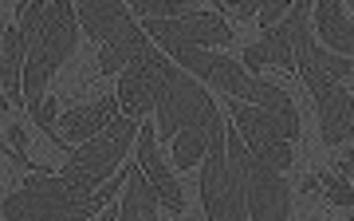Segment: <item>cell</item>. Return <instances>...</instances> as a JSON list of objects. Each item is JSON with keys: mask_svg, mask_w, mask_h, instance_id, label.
<instances>
[{"mask_svg": "<svg viewBox=\"0 0 354 221\" xmlns=\"http://www.w3.org/2000/svg\"><path fill=\"white\" fill-rule=\"evenodd\" d=\"M158 134L174 143V166L193 170L213 150H225V118L216 111L213 95L189 71L169 60L162 76V95H158Z\"/></svg>", "mask_w": 354, "mask_h": 221, "instance_id": "1", "label": "cell"}, {"mask_svg": "<svg viewBox=\"0 0 354 221\" xmlns=\"http://www.w3.org/2000/svg\"><path fill=\"white\" fill-rule=\"evenodd\" d=\"M16 24L28 39V64H24V111L36 115L48 99V83L59 71L67 55L79 48V12L75 4H20Z\"/></svg>", "mask_w": 354, "mask_h": 221, "instance_id": "2", "label": "cell"}, {"mask_svg": "<svg viewBox=\"0 0 354 221\" xmlns=\"http://www.w3.org/2000/svg\"><path fill=\"white\" fill-rule=\"evenodd\" d=\"M134 166H138V158L122 174H114L95 197H79L59 174L39 170V174H28L24 182L0 202V213H4V221H95L111 206L114 190H127Z\"/></svg>", "mask_w": 354, "mask_h": 221, "instance_id": "3", "label": "cell"}, {"mask_svg": "<svg viewBox=\"0 0 354 221\" xmlns=\"http://www.w3.org/2000/svg\"><path fill=\"white\" fill-rule=\"evenodd\" d=\"M165 55H169L181 71H189V76H197V79H205V83L221 87L228 99L268 107V111H291V107H295L283 87L248 76L244 64L228 60V55H213V52H205V48H174V52H165Z\"/></svg>", "mask_w": 354, "mask_h": 221, "instance_id": "4", "label": "cell"}, {"mask_svg": "<svg viewBox=\"0 0 354 221\" xmlns=\"http://www.w3.org/2000/svg\"><path fill=\"white\" fill-rule=\"evenodd\" d=\"M79 12V28L99 44V71L114 76V71H127L134 64V55L150 44L146 32L134 24V12L118 0H83L75 8Z\"/></svg>", "mask_w": 354, "mask_h": 221, "instance_id": "5", "label": "cell"}, {"mask_svg": "<svg viewBox=\"0 0 354 221\" xmlns=\"http://www.w3.org/2000/svg\"><path fill=\"white\" fill-rule=\"evenodd\" d=\"M138 118H127L118 115L106 130H99L91 143L83 146H71V154H67L64 170H59V178H64L79 197H95L106 186L118 162L127 158V146L134 143V134H138Z\"/></svg>", "mask_w": 354, "mask_h": 221, "instance_id": "6", "label": "cell"}, {"mask_svg": "<svg viewBox=\"0 0 354 221\" xmlns=\"http://www.w3.org/2000/svg\"><path fill=\"white\" fill-rule=\"evenodd\" d=\"M225 150L241 162L244 194H248V213H252V221H288L291 190H288V182H283V174H279L276 166H268L260 154H252L236 127H228Z\"/></svg>", "mask_w": 354, "mask_h": 221, "instance_id": "7", "label": "cell"}, {"mask_svg": "<svg viewBox=\"0 0 354 221\" xmlns=\"http://www.w3.org/2000/svg\"><path fill=\"white\" fill-rule=\"evenodd\" d=\"M142 32H150L162 52H174V48H205L209 52V48L232 44V28L209 8L181 16V20H142Z\"/></svg>", "mask_w": 354, "mask_h": 221, "instance_id": "8", "label": "cell"}, {"mask_svg": "<svg viewBox=\"0 0 354 221\" xmlns=\"http://www.w3.org/2000/svg\"><path fill=\"white\" fill-rule=\"evenodd\" d=\"M165 64H169V55H162L153 44H146V48L134 55V64L122 71V79H118V107H122L127 118H138L142 123L146 111H158Z\"/></svg>", "mask_w": 354, "mask_h": 221, "instance_id": "9", "label": "cell"}, {"mask_svg": "<svg viewBox=\"0 0 354 221\" xmlns=\"http://www.w3.org/2000/svg\"><path fill=\"white\" fill-rule=\"evenodd\" d=\"M228 111L236 118V130L248 143V150H268L279 143H295L299 139V111H268L256 103H241V99H228Z\"/></svg>", "mask_w": 354, "mask_h": 221, "instance_id": "10", "label": "cell"}, {"mask_svg": "<svg viewBox=\"0 0 354 221\" xmlns=\"http://www.w3.org/2000/svg\"><path fill=\"white\" fill-rule=\"evenodd\" d=\"M304 83L315 95V111H319V134L327 146H342L346 139H354V99L351 91L335 83V79L319 76V71H304Z\"/></svg>", "mask_w": 354, "mask_h": 221, "instance_id": "11", "label": "cell"}, {"mask_svg": "<svg viewBox=\"0 0 354 221\" xmlns=\"http://www.w3.org/2000/svg\"><path fill=\"white\" fill-rule=\"evenodd\" d=\"M118 115H122L118 95H102V99H95V103H83V107H75V111H64L59 123H55V130H59V139H64L67 146H75V143L83 146V143H91L99 130L111 127Z\"/></svg>", "mask_w": 354, "mask_h": 221, "instance_id": "12", "label": "cell"}, {"mask_svg": "<svg viewBox=\"0 0 354 221\" xmlns=\"http://www.w3.org/2000/svg\"><path fill=\"white\" fill-rule=\"evenodd\" d=\"M138 166L146 170V178L153 182L162 206L181 213V209H185V194H181V186H177L174 170L165 166V158L158 154V134H153V127H146V123H142V134H138Z\"/></svg>", "mask_w": 354, "mask_h": 221, "instance_id": "13", "label": "cell"}, {"mask_svg": "<svg viewBox=\"0 0 354 221\" xmlns=\"http://www.w3.org/2000/svg\"><path fill=\"white\" fill-rule=\"evenodd\" d=\"M24 64H28V39L20 24L4 28V44H0V87L8 95V103L24 107Z\"/></svg>", "mask_w": 354, "mask_h": 221, "instance_id": "14", "label": "cell"}, {"mask_svg": "<svg viewBox=\"0 0 354 221\" xmlns=\"http://www.w3.org/2000/svg\"><path fill=\"white\" fill-rule=\"evenodd\" d=\"M315 36L335 55L354 52V20H346L342 0H323V4H315Z\"/></svg>", "mask_w": 354, "mask_h": 221, "instance_id": "15", "label": "cell"}, {"mask_svg": "<svg viewBox=\"0 0 354 221\" xmlns=\"http://www.w3.org/2000/svg\"><path fill=\"white\" fill-rule=\"evenodd\" d=\"M158 190L146 178V170L134 166L127 190H122V209H118V221H158Z\"/></svg>", "mask_w": 354, "mask_h": 221, "instance_id": "16", "label": "cell"}, {"mask_svg": "<svg viewBox=\"0 0 354 221\" xmlns=\"http://www.w3.org/2000/svg\"><path fill=\"white\" fill-rule=\"evenodd\" d=\"M130 12L142 16V20H181V16L201 12L193 0H134Z\"/></svg>", "mask_w": 354, "mask_h": 221, "instance_id": "17", "label": "cell"}, {"mask_svg": "<svg viewBox=\"0 0 354 221\" xmlns=\"http://www.w3.org/2000/svg\"><path fill=\"white\" fill-rule=\"evenodd\" d=\"M264 44H268V55H272V67H279V71H295V52H291V28L288 24L264 32Z\"/></svg>", "mask_w": 354, "mask_h": 221, "instance_id": "18", "label": "cell"}, {"mask_svg": "<svg viewBox=\"0 0 354 221\" xmlns=\"http://www.w3.org/2000/svg\"><path fill=\"white\" fill-rule=\"evenodd\" d=\"M323 194H327L330 206L354 209V186L342 178V174H323Z\"/></svg>", "mask_w": 354, "mask_h": 221, "instance_id": "19", "label": "cell"}, {"mask_svg": "<svg viewBox=\"0 0 354 221\" xmlns=\"http://www.w3.org/2000/svg\"><path fill=\"white\" fill-rule=\"evenodd\" d=\"M288 12H291L288 0H272V4H264V8H260V16H256V20H260V28H264V32H272V28H279L283 20H288Z\"/></svg>", "mask_w": 354, "mask_h": 221, "instance_id": "20", "label": "cell"}, {"mask_svg": "<svg viewBox=\"0 0 354 221\" xmlns=\"http://www.w3.org/2000/svg\"><path fill=\"white\" fill-rule=\"evenodd\" d=\"M264 67H272L268 44H264V39H260V44H248V48H244V71L252 76V71H264Z\"/></svg>", "mask_w": 354, "mask_h": 221, "instance_id": "21", "label": "cell"}, {"mask_svg": "<svg viewBox=\"0 0 354 221\" xmlns=\"http://www.w3.org/2000/svg\"><path fill=\"white\" fill-rule=\"evenodd\" d=\"M260 8H264V4H256V0H244V4H221V12L236 16V20H252V16H260Z\"/></svg>", "mask_w": 354, "mask_h": 221, "instance_id": "22", "label": "cell"}, {"mask_svg": "<svg viewBox=\"0 0 354 221\" xmlns=\"http://www.w3.org/2000/svg\"><path fill=\"white\" fill-rule=\"evenodd\" d=\"M339 174L354 186V150H342V158H339Z\"/></svg>", "mask_w": 354, "mask_h": 221, "instance_id": "23", "label": "cell"}, {"mask_svg": "<svg viewBox=\"0 0 354 221\" xmlns=\"http://www.w3.org/2000/svg\"><path fill=\"white\" fill-rule=\"evenodd\" d=\"M319 186H323V178H319V174H307L304 182H299V194H315Z\"/></svg>", "mask_w": 354, "mask_h": 221, "instance_id": "24", "label": "cell"}, {"mask_svg": "<svg viewBox=\"0 0 354 221\" xmlns=\"http://www.w3.org/2000/svg\"><path fill=\"white\" fill-rule=\"evenodd\" d=\"M95 221H118V213H114V209H102V213H99Z\"/></svg>", "mask_w": 354, "mask_h": 221, "instance_id": "25", "label": "cell"}, {"mask_svg": "<svg viewBox=\"0 0 354 221\" xmlns=\"http://www.w3.org/2000/svg\"><path fill=\"white\" fill-rule=\"evenodd\" d=\"M8 107L12 103H8V95H4V87H0V111H8Z\"/></svg>", "mask_w": 354, "mask_h": 221, "instance_id": "26", "label": "cell"}, {"mask_svg": "<svg viewBox=\"0 0 354 221\" xmlns=\"http://www.w3.org/2000/svg\"><path fill=\"white\" fill-rule=\"evenodd\" d=\"M216 221H248V218H216Z\"/></svg>", "mask_w": 354, "mask_h": 221, "instance_id": "27", "label": "cell"}, {"mask_svg": "<svg viewBox=\"0 0 354 221\" xmlns=\"http://www.w3.org/2000/svg\"><path fill=\"white\" fill-rule=\"evenodd\" d=\"M311 221H319V218H311Z\"/></svg>", "mask_w": 354, "mask_h": 221, "instance_id": "28", "label": "cell"}]
</instances>
